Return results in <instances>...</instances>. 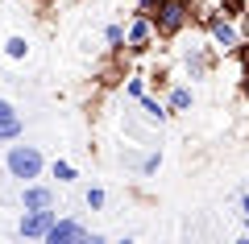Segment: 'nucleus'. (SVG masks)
<instances>
[{
  "label": "nucleus",
  "instance_id": "39448f33",
  "mask_svg": "<svg viewBox=\"0 0 249 244\" xmlns=\"http://www.w3.org/2000/svg\"><path fill=\"white\" fill-rule=\"evenodd\" d=\"M154 46H158V29H154V17L150 13H137L124 21V50L129 54H150Z\"/></svg>",
  "mask_w": 249,
  "mask_h": 244
},
{
  "label": "nucleus",
  "instance_id": "412c9836",
  "mask_svg": "<svg viewBox=\"0 0 249 244\" xmlns=\"http://www.w3.org/2000/svg\"><path fill=\"white\" fill-rule=\"evenodd\" d=\"M241 219H249V191L241 195Z\"/></svg>",
  "mask_w": 249,
  "mask_h": 244
},
{
  "label": "nucleus",
  "instance_id": "a211bd4d",
  "mask_svg": "<svg viewBox=\"0 0 249 244\" xmlns=\"http://www.w3.org/2000/svg\"><path fill=\"white\" fill-rule=\"evenodd\" d=\"M104 203H108L104 186H88V191H83V207L88 211H104Z\"/></svg>",
  "mask_w": 249,
  "mask_h": 244
},
{
  "label": "nucleus",
  "instance_id": "6e6552de",
  "mask_svg": "<svg viewBox=\"0 0 249 244\" xmlns=\"http://www.w3.org/2000/svg\"><path fill=\"white\" fill-rule=\"evenodd\" d=\"M83 240H88V228L71 215H58L54 228L46 232V244H83Z\"/></svg>",
  "mask_w": 249,
  "mask_h": 244
},
{
  "label": "nucleus",
  "instance_id": "4be33fe9",
  "mask_svg": "<svg viewBox=\"0 0 249 244\" xmlns=\"http://www.w3.org/2000/svg\"><path fill=\"white\" fill-rule=\"evenodd\" d=\"M241 37H245V46H249V13L241 17Z\"/></svg>",
  "mask_w": 249,
  "mask_h": 244
},
{
  "label": "nucleus",
  "instance_id": "f03ea898",
  "mask_svg": "<svg viewBox=\"0 0 249 244\" xmlns=\"http://www.w3.org/2000/svg\"><path fill=\"white\" fill-rule=\"evenodd\" d=\"M4 174H9L13 182H34V178L46 174V153L37 145H25V137L13 141V145L4 149Z\"/></svg>",
  "mask_w": 249,
  "mask_h": 244
},
{
  "label": "nucleus",
  "instance_id": "aec40b11",
  "mask_svg": "<svg viewBox=\"0 0 249 244\" xmlns=\"http://www.w3.org/2000/svg\"><path fill=\"white\" fill-rule=\"evenodd\" d=\"M241 96H245V104H249V66L241 70Z\"/></svg>",
  "mask_w": 249,
  "mask_h": 244
},
{
  "label": "nucleus",
  "instance_id": "6ab92c4d",
  "mask_svg": "<svg viewBox=\"0 0 249 244\" xmlns=\"http://www.w3.org/2000/svg\"><path fill=\"white\" fill-rule=\"evenodd\" d=\"M9 116H21V112H17V104L9 96H0V120H9Z\"/></svg>",
  "mask_w": 249,
  "mask_h": 244
},
{
  "label": "nucleus",
  "instance_id": "f8f14e48",
  "mask_svg": "<svg viewBox=\"0 0 249 244\" xmlns=\"http://www.w3.org/2000/svg\"><path fill=\"white\" fill-rule=\"evenodd\" d=\"M145 91H150V75H142V70H133V75H124V99H142Z\"/></svg>",
  "mask_w": 249,
  "mask_h": 244
},
{
  "label": "nucleus",
  "instance_id": "2eb2a0df",
  "mask_svg": "<svg viewBox=\"0 0 249 244\" xmlns=\"http://www.w3.org/2000/svg\"><path fill=\"white\" fill-rule=\"evenodd\" d=\"M50 174H54V178H58V182H62V186H71V182H75V178H79V170H75V166H71V162H67V157H54V162H50Z\"/></svg>",
  "mask_w": 249,
  "mask_h": 244
},
{
  "label": "nucleus",
  "instance_id": "5701e85b",
  "mask_svg": "<svg viewBox=\"0 0 249 244\" xmlns=\"http://www.w3.org/2000/svg\"><path fill=\"white\" fill-rule=\"evenodd\" d=\"M245 240H249V219H245Z\"/></svg>",
  "mask_w": 249,
  "mask_h": 244
},
{
  "label": "nucleus",
  "instance_id": "dca6fc26",
  "mask_svg": "<svg viewBox=\"0 0 249 244\" xmlns=\"http://www.w3.org/2000/svg\"><path fill=\"white\" fill-rule=\"evenodd\" d=\"M104 46H108L112 54H121V50H124V25H121V21L104 25Z\"/></svg>",
  "mask_w": 249,
  "mask_h": 244
},
{
  "label": "nucleus",
  "instance_id": "ddd939ff",
  "mask_svg": "<svg viewBox=\"0 0 249 244\" xmlns=\"http://www.w3.org/2000/svg\"><path fill=\"white\" fill-rule=\"evenodd\" d=\"M25 137V120L21 116H9V120H0V145H13V141Z\"/></svg>",
  "mask_w": 249,
  "mask_h": 244
},
{
  "label": "nucleus",
  "instance_id": "4468645a",
  "mask_svg": "<svg viewBox=\"0 0 249 244\" xmlns=\"http://www.w3.org/2000/svg\"><path fill=\"white\" fill-rule=\"evenodd\" d=\"M133 170H137L142 178H154V174L162 170V153H158V149H150L145 157H137V162H133Z\"/></svg>",
  "mask_w": 249,
  "mask_h": 244
},
{
  "label": "nucleus",
  "instance_id": "f257e3e1",
  "mask_svg": "<svg viewBox=\"0 0 249 244\" xmlns=\"http://www.w3.org/2000/svg\"><path fill=\"white\" fill-rule=\"evenodd\" d=\"M196 13H199V21H204V29H208V42H212V50L220 54V58H237V54L245 50V37H241L237 21H229L216 9H196Z\"/></svg>",
  "mask_w": 249,
  "mask_h": 244
},
{
  "label": "nucleus",
  "instance_id": "423d86ee",
  "mask_svg": "<svg viewBox=\"0 0 249 244\" xmlns=\"http://www.w3.org/2000/svg\"><path fill=\"white\" fill-rule=\"evenodd\" d=\"M54 219H58V211H54V207L21 211V219H17V236H21V240H46V232L54 228Z\"/></svg>",
  "mask_w": 249,
  "mask_h": 244
},
{
  "label": "nucleus",
  "instance_id": "9d476101",
  "mask_svg": "<svg viewBox=\"0 0 249 244\" xmlns=\"http://www.w3.org/2000/svg\"><path fill=\"white\" fill-rule=\"evenodd\" d=\"M137 108H142L145 124H158V129H162V124L170 120V108H166V99H158V96H154V91H145V96L137 99Z\"/></svg>",
  "mask_w": 249,
  "mask_h": 244
},
{
  "label": "nucleus",
  "instance_id": "7ed1b4c3",
  "mask_svg": "<svg viewBox=\"0 0 249 244\" xmlns=\"http://www.w3.org/2000/svg\"><path fill=\"white\" fill-rule=\"evenodd\" d=\"M150 17H154V29H158V42H175L196 21V4L191 0H162Z\"/></svg>",
  "mask_w": 249,
  "mask_h": 244
},
{
  "label": "nucleus",
  "instance_id": "9b49d317",
  "mask_svg": "<svg viewBox=\"0 0 249 244\" xmlns=\"http://www.w3.org/2000/svg\"><path fill=\"white\" fill-rule=\"evenodd\" d=\"M29 54H34V42H29V37L13 33L9 42H4V58H9V62H25Z\"/></svg>",
  "mask_w": 249,
  "mask_h": 244
},
{
  "label": "nucleus",
  "instance_id": "0eeeda50",
  "mask_svg": "<svg viewBox=\"0 0 249 244\" xmlns=\"http://www.w3.org/2000/svg\"><path fill=\"white\" fill-rule=\"evenodd\" d=\"M162 99H166L170 116H191L196 112V91H191V83H183V79H175V83L162 91Z\"/></svg>",
  "mask_w": 249,
  "mask_h": 244
},
{
  "label": "nucleus",
  "instance_id": "20e7f679",
  "mask_svg": "<svg viewBox=\"0 0 249 244\" xmlns=\"http://www.w3.org/2000/svg\"><path fill=\"white\" fill-rule=\"evenodd\" d=\"M216 58H220V54L212 50V42H208V46L191 42L183 54H178V66H183V79H191V83H204V79H212V70H216Z\"/></svg>",
  "mask_w": 249,
  "mask_h": 244
},
{
  "label": "nucleus",
  "instance_id": "1a4fd4ad",
  "mask_svg": "<svg viewBox=\"0 0 249 244\" xmlns=\"http://www.w3.org/2000/svg\"><path fill=\"white\" fill-rule=\"evenodd\" d=\"M17 207L21 211H37V207H54V191L34 178V182H21V195H17Z\"/></svg>",
  "mask_w": 249,
  "mask_h": 244
},
{
  "label": "nucleus",
  "instance_id": "f3484780",
  "mask_svg": "<svg viewBox=\"0 0 249 244\" xmlns=\"http://www.w3.org/2000/svg\"><path fill=\"white\" fill-rule=\"evenodd\" d=\"M216 13H224L229 21H241L249 13V4H245V0H216Z\"/></svg>",
  "mask_w": 249,
  "mask_h": 244
}]
</instances>
